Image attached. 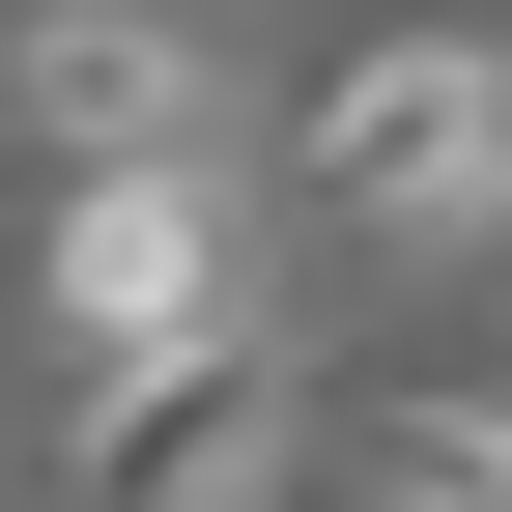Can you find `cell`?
<instances>
[{
	"mask_svg": "<svg viewBox=\"0 0 512 512\" xmlns=\"http://www.w3.org/2000/svg\"><path fill=\"white\" fill-rule=\"evenodd\" d=\"M313 200L370 256H484L512 228V29H370L313 86Z\"/></svg>",
	"mask_w": 512,
	"mask_h": 512,
	"instance_id": "6da1fadb",
	"label": "cell"
},
{
	"mask_svg": "<svg viewBox=\"0 0 512 512\" xmlns=\"http://www.w3.org/2000/svg\"><path fill=\"white\" fill-rule=\"evenodd\" d=\"M285 456H313V370L256 342V313H200V342L86 370V427H57V512H256Z\"/></svg>",
	"mask_w": 512,
	"mask_h": 512,
	"instance_id": "7a4b0ae2",
	"label": "cell"
},
{
	"mask_svg": "<svg viewBox=\"0 0 512 512\" xmlns=\"http://www.w3.org/2000/svg\"><path fill=\"white\" fill-rule=\"evenodd\" d=\"M29 313H57V370H143V342H200V313H256L228 143H200V171H57V228H29Z\"/></svg>",
	"mask_w": 512,
	"mask_h": 512,
	"instance_id": "3957f363",
	"label": "cell"
},
{
	"mask_svg": "<svg viewBox=\"0 0 512 512\" xmlns=\"http://www.w3.org/2000/svg\"><path fill=\"white\" fill-rule=\"evenodd\" d=\"M0 143L29 171H200L228 143V57L171 29V0H29V29H0Z\"/></svg>",
	"mask_w": 512,
	"mask_h": 512,
	"instance_id": "277c9868",
	"label": "cell"
},
{
	"mask_svg": "<svg viewBox=\"0 0 512 512\" xmlns=\"http://www.w3.org/2000/svg\"><path fill=\"white\" fill-rule=\"evenodd\" d=\"M342 484L370 512H512V370H370L342 399Z\"/></svg>",
	"mask_w": 512,
	"mask_h": 512,
	"instance_id": "5b68a950",
	"label": "cell"
}]
</instances>
